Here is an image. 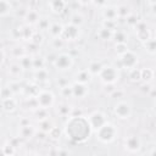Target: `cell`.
Returning a JSON list of instances; mask_svg holds the SVG:
<instances>
[{"label": "cell", "mask_w": 156, "mask_h": 156, "mask_svg": "<svg viewBox=\"0 0 156 156\" xmlns=\"http://www.w3.org/2000/svg\"><path fill=\"white\" fill-rule=\"evenodd\" d=\"M91 128L83 116H69L67 117V121L65 123L63 133L66 136L78 144L85 143L91 134Z\"/></svg>", "instance_id": "6da1fadb"}, {"label": "cell", "mask_w": 156, "mask_h": 156, "mask_svg": "<svg viewBox=\"0 0 156 156\" xmlns=\"http://www.w3.org/2000/svg\"><path fill=\"white\" fill-rule=\"evenodd\" d=\"M94 133H95L96 139L100 143H102V144H112L118 136V128H117L116 124H113L112 122L107 121L99 129H96Z\"/></svg>", "instance_id": "7a4b0ae2"}, {"label": "cell", "mask_w": 156, "mask_h": 156, "mask_svg": "<svg viewBox=\"0 0 156 156\" xmlns=\"http://www.w3.org/2000/svg\"><path fill=\"white\" fill-rule=\"evenodd\" d=\"M98 78L102 84H116L119 80V71L112 65H104Z\"/></svg>", "instance_id": "3957f363"}, {"label": "cell", "mask_w": 156, "mask_h": 156, "mask_svg": "<svg viewBox=\"0 0 156 156\" xmlns=\"http://www.w3.org/2000/svg\"><path fill=\"white\" fill-rule=\"evenodd\" d=\"M54 67L57 69V71H68L73 67L74 65V58L71 54L68 52H60L56 55V57L54 58V62H52Z\"/></svg>", "instance_id": "277c9868"}, {"label": "cell", "mask_w": 156, "mask_h": 156, "mask_svg": "<svg viewBox=\"0 0 156 156\" xmlns=\"http://www.w3.org/2000/svg\"><path fill=\"white\" fill-rule=\"evenodd\" d=\"M38 106L43 107V108H51L55 105L56 98L55 94L51 90H46V89H40V91L38 93V95L35 96Z\"/></svg>", "instance_id": "5b68a950"}, {"label": "cell", "mask_w": 156, "mask_h": 156, "mask_svg": "<svg viewBox=\"0 0 156 156\" xmlns=\"http://www.w3.org/2000/svg\"><path fill=\"white\" fill-rule=\"evenodd\" d=\"M133 112L132 105L128 101L124 100H117V102L113 105V113L119 119H128L130 118Z\"/></svg>", "instance_id": "8992f818"}, {"label": "cell", "mask_w": 156, "mask_h": 156, "mask_svg": "<svg viewBox=\"0 0 156 156\" xmlns=\"http://www.w3.org/2000/svg\"><path fill=\"white\" fill-rule=\"evenodd\" d=\"M87 121L91 128L93 132H95L96 129H99L104 123L107 122V115L102 111H94L88 115Z\"/></svg>", "instance_id": "52a82bcc"}, {"label": "cell", "mask_w": 156, "mask_h": 156, "mask_svg": "<svg viewBox=\"0 0 156 156\" xmlns=\"http://www.w3.org/2000/svg\"><path fill=\"white\" fill-rule=\"evenodd\" d=\"M61 37L63 38V40L66 43L76 41L80 37V28L72 24V23H67V24L63 26V30H62Z\"/></svg>", "instance_id": "ba28073f"}, {"label": "cell", "mask_w": 156, "mask_h": 156, "mask_svg": "<svg viewBox=\"0 0 156 156\" xmlns=\"http://www.w3.org/2000/svg\"><path fill=\"white\" fill-rule=\"evenodd\" d=\"M119 62H121V66L123 68L130 69V68H134V67L138 66V63H139V56L134 51L128 50L123 55L119 56Z\"/></svg>", "instance_id": "9c48e42d"}, {"label": "cell", "mask_w": 156, "mask_h": 156, "mask_svg": "<svg viewBox=\"0 0 156 156\" xmlns=\"http://www.w3.org/2000/svg\"><path fill=\"white\" fill-rule=\"evenodd\" d=\"M133 29H134V33H135L136 39H138L140 43H144L145 40L150 39V38L152 37V35H151V32H150V29H149V27H147V24H146V22L143 21V20H139L138 23L133 27Z\"/></svg>", "instance_id": "30bf717a"}, {"label": "cell", "mask_w": 156, "mask_h": 156, "mask_svg": "<svg viewBox=\"0 0 156 156\" xmlns=\"http://www.w3.org/2000/svg\"><path fill=\"white\" fill-rule=\"evenodd\" d=\"M124 150L128 151L129 154H138L140 152L143 144H141V139L136 135H128L124 139Z\"/></svg>", "instance_id": "8fae6325"}, {"label": "cell", "mask_w": 156, "mask_h": 156, "mask_svg": "<svg viewBox=\"0 0 156 156\" xmlns=\"http://www.w3.org/2000/svg\"><path fill=\"white\" fill-rule=\"evenodd\" d=\"M72 90H73V98L76 99H84L89 94V84L73 82L72 83Z\"/></svg>", "instance_id": "7c38bea8"}, {"label": "cell", "mask_w": 156, "mask_h": 156, "mask_svg": "<svg viewBox=\"0 0 156 156\" xmlns=\"http://www.w3.org/2000/svg\"><path fill=\"white\" fill-rule=\"evenodd\" d=\"M7 74L11 77V79H22L24 76V69L20 65V62H11L7 67Z\"/></svg>", "instance_id": "4fadbf2b"}, {"label": "cell", "mask_w": 156, "mask_h": 156, "mask_svg": "<svg viewBox=\"0 0 156 156\" xmlns=\"http://www.w3.org/2000/svg\"><path fill=\"white\" fill-rule=\"evenodd\" d=\"M1 101V107L5 112L7 113H12L17 110L18 107V101L15 96H9V98H4L0 100Z\"/></svg>", "instance_id": "5bb4252c"}, {"label": "cell", "mask_w": 156, "mask_h": 156, "mask_svg": "<svg viewBox=\"0 0 156 156\" xmlns=\"http://www.w3.org/2000/svg\"><path fill=\"white\" fill-rule=\"evenodd\" d=\"M39 91H40L39 84L33 80V82H29V83H27V84L23 85L22 95H23L24 98H35Z\"/></svg>", "instance_id": "9a60e30c"}, {"label": "cell", "mask_w": 156, "mask_h": 156, "mask_svg": "<svg viewBox=\"0 0 156 156\" xmlns=\"http://www.w3.org/2000/svg\"><path fill=\"white\" fill-rule=\"evenodd\" d=\"M49 79H50V73L45 67L39 69H33V80L35 83L44 84V83H48Z\"/></svg>", "instance_id": "2e32d148"}, {"label": "cell", "mask_w": 156, "mask_h": 156, "mask_svg": "<svg viewBox=\"0 0 156 156\" xmlns=\"http://www.w3.org/2000/svg\"><path fill=\"white\" fill-rule=\"evenodd\" d=\"M35 132L37 128L33 124H28V126H21L18 128V136L22 140H29L33 136H35Z\"/></svg>", "instance_id": "e0dca14e"}, {"label": "cell", "mask_w": 156, "mask_h": 156, "mask_svg": "<svg viewBox=\"0 0 156 156\" xmlns=\"http://www.w3.org/2000/svg\"><path fill=\"white\" fill-rule=\"evenodd\" d=\"M48 6L52 13L60 15L66 10L67 2L66 0H48Z\"/></svg>", "instance_id": "ac0fdd59"}, {"label": "cell", "mask_w": 156, "mask_h": 156, "mask_svg": "<svg viewBox=\"0 0 156 156\" xmlns=\"http://www.w3.org/2000/svg\"><path fill=\"white\" fill-rule=\"evenodd\" d=\"M101 16L104 20H110V21H117L118 15H117V6L113 5H106L101 9Z\"/></svg>", "instance_id": "d6986e66"}, {"label": "cell", "mask_w": 156, "mask_h": 156, "mask_svg": "<svg viewBox=\"0 0 156 156\" xmlns=\"http://www.w3.org/2000/svg\"><path fill=\"white\" fill-rule=\"evenodd\" d=\"M23 18H24V21H26V24H28V26H35L37 22L39 21V18H40V15H39V12H38V10H35V9H29V10H27V11L24 12Z\"/></svg>", "instance_id": "ffe728a7"}, {"label": "cell", "mask_w": 156, "mask_h": 156, "mask_svg": "<svg viewBox=\"0 0 156 156\" xmlns=\"http://www.w3.org/2000/svg\"><path fill=\"white\" fill-rule=\"evenodd\" d=\"M93 79V76L89 73V71L87 68L79 69L74 74V82H79V83H84V84H89Z\"/></svg>", "instance_id": "44dd1931"}, {"label": "cell", "mask_w": 156, "mask_h": 156, "mask_svg": "<svg viewBox=\"0 0 156 156\" xmlns=\"http://www.w3.org/2000/svg\"><path fill=\"white\" fill-rule=\"evenodd\" d=\"M34 34V30L30 28V26L24 24V26H20V39L24 40V41H29L32 39Z\"/></svg>", "instance_id": "7402d4cb"}, {"label": "cell", "mask_w": 156, "mask_h": 156, "mask_svg": "<svg viewBox=\"0 0 156 156\" xmlns=\"http://www.w3.org/2000/svg\"><path fill=\"white\" fill-rule=\"evenodd\" d=\"M62 30H63V24L60 23V22H51V24H50V27L48 29V32H49L51 38L61 37Z\"/></svg>", "instance_id": "603a6c76"}, {"label": "cell", "mask_w": 156, "mask_h": 156, "mask_svg": "<svg viewBox=\"0 0 156 156\" xmlns=\"http://www.w3.org/2000/svg\"><path fill=\"white\" fill-rule=\"evenodd\" d=\"M62 133H63V130L60 127H57V126L54 124L49 129V132H48V138L50 140H52V141H58L61 139V136H62Z\"/></svg>", "instance_id": "cb8c5ba5"}, {"label": "cell", "mask_w": 156, "mask_h": 156, "mask_svg": "<svg viewBox=\"0 0 156 156\" xmlns=\"http://www.w3.org/2000/svg\"><path fill=\"white\" fill-rule=\"evenodd\" d=\"M112 35H113V32L105 28V27H100L98 30H96V37L100 39V40H104V41H108V40H112Z\"/></svg>", "instance_id": "d4e9b609"}, {"label": "cell", "mask_w": 156, "mask_h": 156, "mask_svg": "<svg viewBox=\"0 0 156 156\" xmlns=\"http://www.w3.org/2000/svg\"><path fill=\"white\" fill-rule=\"evenodd\" d=\"M141 44H143V48L145 49V51H146L149 55L154 56V55L156 54V40H155L154 37H151L150 39L145 40V41L141 43Z\"/></svg>", "instance_id": "484cf974"}, {"label": "cell", "mask_w": 156, "mask_h": 156, "mask_svg": "<svg viewBox=\"0 0 156 156\" xmlns=\"http://www.w3.org/2000/svg\"><path fill=\"white\" fill-rule=\"evenodd\" d=\"M102 66H104V63L101 62V61H98V60H93V61H90L89 62V65H88V71H89V73L94 77V76H98L99 74V72L101 71V68H102Z\"/></svg>", "instance_id": "4316f807"}, {"label": "cell", "mask_w": 156, "mask_h": 156, "mask_svg": "<svg viewBox=\"0 0 156 156\" xmlns=\"http://www.w3.org/2000/svg\"><path fill=\"white\" fill-rule=\"evenodd\" d=\"M10 91L12 93V95H18V94H22V89H23V84L20 83L18 79H11L7 84Z\"/></svg>", "instance_id": "83f0119b"}, {"label": "cell", "mask_w": 156, "mask_h": 156, "mask_svg": "<svg viewBox=\"0 0 156 156\" xmlns=\"http://www.w3.org/2000/svg\"><path fill=\"white\" fill-rule=\"evenodd\" d=\"M33 115H34V118L39 122V121H43V119H46V118H50V112L48 108H43V107H37L33 110Z\"/></svg>", "instance_id": "f1b7e54d"}, {"label": "cell", "mask_w": 156, "mask_h": 156, "mask_svg": "<svg viewBox=\"0 0 156 156\" xmlns=\"http://www.w3.org/2000/svg\"><path fill=\"white\" fill-rule=\"evenodd\" d=\"M12 12V4L10 0H0V17H6Z\"/></svg>", "instance_id": "f546056e"}, {"label": "cell", "mask_w": 156, "mask_h": 156, "mask_svg": "<svg viewBox=\"0 0 156 156\" xmlns=\"http://www.w3.org/2000/svg\"><path fill=\"white\" fill-rule=\"evenodd\" d=\"M128 38H129L128 33L123 29H116L112 35V39L115 40V43H127Z\"/></svg>", "instance_id": "4dcf8cb0"}, {"label": "cell", "mask_w": 156, "mask_h": 156, "mask_svg": "<svg viewBox=\"0 0 156 156\" xmlns=\"http://www.w3.org/2000/svg\"><path fill=\"white\" fill-rule=\"evenodd\" d=\"M140 76H141V80L144 83H151L152 79H154V69L150 68V67H144L140 69Z\"/></svg>", "instance_id": "1f68e13d"}, {"label": "cell", "mask_w": 156, "mask_h": 156, "mask_svg": "<svg viewBox=\"0 0 156 156\" xmlns=\"http://www.w3.org/2000/svg\"><path fill=\"white\" fill-rule=\"evenodd\" d=\"M72 110H73V107L71 105H68V104H60L57 106V108H56L57 115L61 116V117H66V118L71 116Z\"/></svg>", "instance_id": "d6a6232c"}, {"label": "cell", "mask_w": 156, "mask_h": 156, "mask_svg": "<svg viewBox=\"0 0 156 156\" xmlns=\"http://www.w3.org/2000/svg\"><path fill=\"white\" fill-rule=\"evenodd\" d=\"M69 23H72V24H74V26L80 28L85 23V18L80 12H73L71 15V17H69Z\"/></svg>", "instance_id": "836d02e7"}, {"label": "cell", "mask_w": 156, "mask_h": 156, "mask_svg": "<svg viewBox=\"0 0 156 156\" xmlns=\"http://www.w3.org/2000/svg\"><path fill=\"white\" fill-rule=\"evenodd\" d=\"M50 24H51V21H50L49 17H46V16H40L39 21H38L37 24H35V27H37V29H39V32H44V30H48V29H49Z\"/></svg>", "instance_id": "e575fe53"}, {"label": "cell", "mask_w": 156, "mask_h": 156, "mask_svg": "<svg viewBox=\"0 0 156 156\" xmlns=\"http://www.w3.org/2000/svg\"><path fill=\"white\" fill-rule=\"evenodd\" d=\"M60 95H61L63 99H69V98H73L72 84H69V83H65V84L60 85Z\"/></svg>", "instance_id": "d590c367"}, {"label": "cell", "mask_w": 156, "mask_h": 156, "mask_svg": "<svg viewBox=\"0 0 156 156\" xmlns=\"http://www.w3.org/2000/svg\"><path fill=\"white\" fill-rule=\"evenodd\" d=\"M128 79H129L132 83H139V82H141L140 68L134 67V68L128 69Z\"/></svg>", "instance_id": "8d00e7d4"}, {"label": "cell", "mask_w": 156, "mask_h": 156, "mask_svg": "<svg viewBox=\"0 0 156 156\" xmlns=\"http://www.w3.org/2000/svg\"><path fill=\"white\" fill-rule=\"evenodd\" d=\"M132 9L130 6L126 5V4H122V5H118L117 6V15H118V18H126L127 16H129L132 13Z\"/></svg>", "instance_id": "74e56055"}, {"label": "cell", "mask_w": 156, "mask_h": 156, "mask_svg": "<svg viewBox=\"0 0 156 156\" xmlns=\"http://www.w3.org/2000/svg\"><path fill=\"white\" fill-rule=\"evenodd\" d=\"M32 58H33V56L27 55V54L18 58V62H20V65L23 67L24 71H27V69H32Z\"/></svg>", "instance_id": "f35d334b"}, {"label": "cell", "mask_w": 156, "mask_h": 156, "mask_svg": "<svg viewBox=\"0 0 156 156\" xmlns=\"http://www.w3.org/2000/svg\"><path fill=\"white\" fill-rule=\"evenodd\" d=\"M46 63L45 57L43 56H34L32 58V69H39V68H44Z\"/></svg>", "instance_id": "ab89813d"}, {"label": "cell", "mask_w": 156, "mask_h": 156, "mask_svg": "<svg viewBox=\"0 0 156 156\" xmlns=\"http://www.w3.org/2000/svg\"><path fill=\"white\" fill-rule=\"evenodd\" d=\"M51 48L55 49V50H61L65 48L66 45V41L63 40L62 37H56V38H51Z\"/></svg>", "instance_id": "60d3db41"}, {"label": "cell", "mask_w": 156, "mask_h": 156, "mask_svg": "<svg viewBox=\"0 0 156 156\" xmlns=\"http://www.w3.org/2000/svg\"><path fill=\"white\" fill-rule=\"evenodd\" d=\"M54 126V123L51 122L50 118H46V119H43V121H39V124H38V130H41V132H45L48 133L49 129Z\"/></svg>", "instance_id": "b9f144b4"}, {"label": "cell", "mask_w": 156, "mask_h": 156, "mask_svg": "<svg viewBox=\"0 0 156 156\" xmlns=\"http://www.w3.org/2000/svg\"><path fill=\"white\" fill-rule=\"evenodd\" d=\"M140 18H139V16L136 15V13H134V12H132L129 16H127L126 18H124V22H126V24L129 27V28H133L136 23H138V21H139Z\"/></svg>", "instance_id": "7bdbcfd3"}, {"label": "cell", "mask_w": 156, "mask_h": 156, "mask_svg": "<svg viewBox=\"0 0 156 156\" xmlns=\"http://www.w3.org/2000/svg\"><path fill=\"white\" fill-rule=\"evenodd\" d=\"M30 44L35 45V46H40L43 43H44V35L41 34V32H34L32 39L29 40Z\"/></svg>", "instance_id": "ee69618b"}, {"label": "cell", "mask_w": 156, "mask_h": 156, "mask_svg": "<svg viewBox=\"0 0 156 156\" xmlns=\"http://www.w3.org/2000/svg\"><path fill=\"white\" fill-rule=\"evenodd\" d=\"M128 50H129V48H128L127 43H115V54L117 56L123 55Z\"/></svg>", "instance_id": "f6af8a7d"}, {"label": "cell", "mask_w": 156, "mask_h": 156, "mask_svg": "<svg viewBox=\"0 0 156 156\" xmlns=\"http://www.w3.org/2000/svg\"><path fill=\"white\" fill-rule=\"evenodd\" d=\"M16 152V149H15V146L9 141V143H6L2 147H1V154L2 155H5V156H11V155H13Z\"/></svg>", "instance_id": "bcb514c9"}, {"label": "cell", "mask_w": 156, "mask_h": 156, "mask_svg": "<svg viewBox=\"0 0 156 156\" xmlns=\"http://www.w3.org/2000/svg\"><path fill=\"white\" fill-rule=\"evenodd\" d=\"M26 54H27V52H26V49H24L23 46H20V45L12 48V50H11V55H12V57H15V58H20V57H22V56L26 55Z\"/></svg>", "instance_id": "7dc6e473"}, {"label": "cell", "mask_w": 156, "mask_h": 156, "mask_svg": "<svg viewBox=\"0 0 156 156\" xmlns=\"http://www.w3.org/2000/svg\"><path fill=\"white\" fill-rule=\"evenodd\" d=\"M101 27H105L112 32H115L117 29V21H110V20H102L101 22Z\"/></svg>", "instance_id": "c3c4849f"}, {"label": "cell", "mask_w": 156, "mask_h": 156, "mask_svg": "<svg viewBox=\"0 0 156 156\" xmlns=\"http://www.w3.org/2000/svg\"><path fill=\"white\" fill-rule=\"evenodd\" d=\"M124 94H126V91L123 90V89H113L111 93H110V98H112V99H115V100H119V99H122L123 96H124Z\"/></svg>", "instance_id": "681fc988"}, {"label": "cell", "mask_w": 156, "mask_h": 156, "mask_svg": "<svg viewBox=\"0 0 156 156\" xmlns=\"http://www.w3.org/2000/svg\"><path fill=\"white\" fill-rule=\"evenodd\" d=\"M49 154H55V155H69L71 151L68 149H62V147H57L55 150L49 151Z\"/></svg>", "instance_id": "f907efd6"}, {"label": "cell", "mask_w": 156, "mask_h": 156, "mask_svg": "<svg viewBox=\"0 0 156 156\" xmlns=\"http://www.w3.org/2000/svg\"><path fill=\"white\" fill-rule=\"evenodd\" d=\"M107 1H108V0H91V4H93L95 7H98V9H102L104 6L107 5Z\"/></svg>", "instance_id": "816d5d0a"}, {"label": "cell", "mask_w": 156, "mask_h": 156, "mask_svg": "<svg viewBox=\"0 0 156 156\" xmlns=\"http://www.w3.org/2000/svg\"><path fill=\"white\" fill-rule=\"evenodd\" d=\"M21 140H22V139H21L20 136H17V138L11 139V140H10V143H11V144L15 146V149H17L18 146H21V145H22V141H21Z\"/></svg>", "instance_id": "f5cc1de1"}, {"label": "cell", "mask_w": 156, "mask_h": 156, "mask_svg": "<svg viewBox=\"0 0 156 156\" xmlns=\"http://www.w3.org/2000/svg\"><path fill=\"white\" fill-rule=\"evenodd\" d=\"M18 124H20V127H21V126H28V124H32V123H30L29 117H21Z\"/></svg>", "instance_id": "db71d44e"}, {"label": "cell", "mask_w": 156, "mask_h": 156, "mask_svg": "<svg viewBox=\"0 0 156 156\" xmlns=\"http://www.w3.org/2000/svg\"><path fill=\"white\" fill-rule=\"evenodd\" d=\"M11 34H12V37H13L16 40H20V27L13 28L12 32H11Z\"/></svg>", "instance_id": "11a10c76"}, {"label": "cell", "mask_w": 156, "mask_h": 156, "mask_svg": "<svg viewBox=\"0 0 156 156\" xmlns=\"http://www.w3.org/2000/svg\"><path fill=\"white\" fill-rule=\"evenodd\" d=\"M115 84H104V90H105V93H111L113 89H115V87H113Z\"/></svg>", "instance_id": "9f6ffc18"}, {"label": "cell", "mask_w": 156, "mask_h": 156, "mask_svg": "<svg viewBox=\"0 0 156 156\" xmlns=\"http://www.w3.org/2000/svg\"><path fill=\"white\" fill-rule=\"evenodd\" d=\"M151 89H152V88H151V85H150V83H144V85L141 87V90H143L144 93H146V94H149Z\"/></svg>", "instance_id": "6f0895ef"}, {"label": "cell", "mask_w": 156, "mask_h": 156, "mask_svg": "<svg viewBox=\"0 0 156 156\" xmlns=\"http://www.w3.org/2000/svg\"><path fill=\"white\" fill-rule=\"evenodd\" d=\"M5 60H6V54L2 49H0V66H2L5 63Z\"/></svg>", "instance_id": "680465c9"}, {"label": "cell", "mask_w": 156, "mask_h": 156, "mask_svg": "<svg viewBox=\"0 0 156 156\" xmlns=\"http://www.w3.org/2000/svg\"><path fill=\"white\" fill-rule=\"evenodd\" d=\"M78 4H80L82 6H88L91 4V0H77Z\"/></svg>", "instance_id": "91938a15"}, {"label": "cell", "mask_w": 156, "mask_h": 156, "mask_svg": "<svg viewBox=\"0 0 156 156\" xmlns=\"http://www.w3.org/2000/svg\"><path fill=\"white\" fill-rule=\"evenodd\" d=\"M146 2H147V5L151 7V10L154 11V9H155V4H156V0H146Z\"/></svg>", "instance_id": "94428289"}, {"label": "cell", "mask_w": 156, "mask_h": 156, "mask_svg": "<svg viewBox=\"0 0 156 156\" xmlns=\"http://www.w3.org/2000/svg\"><path fill=\"white\" fill-rule=\"evenodd\" d=\"M0 100H1V87H0Z\"/></svg>", "instance_id": "6125c7cd"}, {"label": "cell", "mask_w": 156, "mask_h": 156, "mask_svg": "<svg viewBox=\"0 0 156 156\" xmlns=\"http://www.w3.org/2000/svg\"><path fill=\"white\" fill-rule=\"evenodd\" d=\"M0 87H1V84H0Z\"/></svg>", "instance_id": "be15d7a7"}, {"label": "cell", "mask_w": 156, "mask_h": 156, "mask_svg": "<svg viewBox=\"0 0 156 156\" xmlns=\"http://www.w3.org/2000/svg\"><path fill=\"white\" fill-rule=\"evenodd\" d=\"M0 67H1V66H0Z\"/></svg>", "instance_id": "e7e4bbea"}]
</instances>
